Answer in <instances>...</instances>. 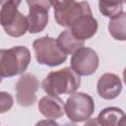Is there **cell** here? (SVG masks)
<instances>
[{
  "instance_id": "cell-10",
  "label": "cell",
  "mask_w": 126,
  "mask_h": 126,
  "mask_svg": "<svg viewBox=\"0 0 126 126\" xmlns=\"http://www.w3.org/2000/svg\"><path fill=\"white\" fill-rule=\"evenodd\" d=\"M97 21L93 16L92 12L85 13L81 15L70 27V31L75 37L85 41L93 37L97 32Z\"/></svg>"
},
{
  "instance_id": "cell-14",
  "label": "cell",
  "mask_w": 126,
  "mask_h": 126,
  "mask_svg": "<svg viewBox=\"0 0 126 126\" xmlns=\"http://www.w3.org/2000/svg\"><path fill=\"white\" fill-rule=\"evenodd\" d=\"M125 116L126 114L122 109L110 106L102 109L98 113L96 119L100 126H119Z\"/></svg>"
},
{
  "instance_id": "cell-6",
  "label": "cell",
  "mask_w": 126,
  "mask_h": 126,
  "mask_svg": "<svg viewBox=\"0 0 126 126\" xmlns=\"http://www.w3.org/2000/svg\"><path fill=\"white\" fill-rule=\"evenodd\" d=\"M94 111L93 97L85 93L72 94L65 102V113L74 123L87 121Z\"/></svg>"
},
{
  "instance_id": "cell-21",
  "label": "cell",
  "mask_w": 126,
  "mask_h": 126,
  "mask_svg": "<svg viewBox=\"0 0 126 126\" xmlns=\"http://www.w3.org/2000/svg\"><path fill=\"white\" fill-rule=\"evenodd\" d=\"M119 126H126V116L122 119V121H121V123H120Z\"/></svg>"
},
{
  "instance_id": "cell-20",
  "label": "cell",
  "mask_w": 126,
  "mask_h": 126,
  "mask_svg": "<svg viewBox=\"0 0 126 126\" xmlns=\"http://www.w3.org/2000/svg\"><path fill=\"white\" fill-rule=\"evenodd\" d=\"M123 81H124V83L126 85V67L124 68V71H123Z\"/></svg>"
},
{
  "instance_id": "cell-1",
  "label": "cell",
  "mask_w": 126,
  "mask_h": 126,
  "mask_svg": "<svg viewBox=\"0 0 126 126\" xmlns=\"http://www.w3.org/2000/svg\"><path fill=\"white\" fill-rule=\"evenodd\" d=\"M80 86L81 78L71 67L50 72L41 83L43 91L48 95L53 96L67 94H72Z\"/></svg>"
},
{
  "instance_id": "cell-2",
  "label": "cell",
  "mask_w": 126,
  "mask_h": 126,
  "mask_svg": "<svg viewBox=\"0 0 126 126\" xmlns=\"http://www.w3.org/2000/svg\"><path fill=\"white\" fill-rule=\"evenodd\" d=\"M31 63V51L20 45L0 50V75L2 78L23 74Z\"/></svg>"
},
{
  "instance_id": "cell-3",
  "label": "cell",
  "mask_w": 126,
  "mask_h": 126,
  "mask_svg": "<svg viewBox=\"0 0 126 126\" xmlns=\"http://www.w3.org/2000/svg\"><path fill=\"white\" fill-rule=\"evenodd\" d=\"M21 1L9 0L2 2L0 23L6 33L13 37H20L29 31L28 19L19 10Z\"/></svg>"
},
{
  "instance_id": "cell-12",
  "label": "cell",
  "mask_w": 126,
  "mask_h": 126,
  "mask_svg": "<svg viewBox=\"0 0 126 126\" xmlns=\"http://www.w3.org/2000/svg\"><path fill=\"white\" fill-rule=\"evenodd\" d=\"M37 107L44 117L53 120L60 118L65 113V104L58 96L48 94L42 96L37 103Z\"/></svg>"
},
{
  "instance_id": "cell-16",
  "label": "cell",
  "mask_w": 126,
  "mask_h": 126,
  "mask_svg": "<svg viewBox=\"0 0 126 126\" xmlns=\"http://www.w3.org/2000/svg\"><path fill=\"white\" fill-rule=\"evenodd\" d=\"M123 3L121 1H106V0H100L98 2V9L99 12L107 18H114L121 14L123 11L122 7Z\"/></svg>"
},
{
  "instance_id": "cell-22",
  "label": "cell",
  "mask_w": 126,
  "mask_h": 126,
  "mask_svg": "<svg viewBox=\"0 0 126 126\" xmlns=\"http://www.w3.org/2000/svg\"><path fill=\"white\" fill-rule=\"evenodd\" d=\"M62 126H78V125L75 124V123H65V124L62 125Z\"/></svg>"
},
{
  "instance_id": "cell-8",
  "label": "cell",
  "mask_w": 126,
  "mask_h": 126,
  "mask_svg": "<svg viewBox=\"0 0 126 126\" xmlns=\"http://www.w3.org/2000/svg\"><path fill=\"white\" fill-rule=\"evenodd\" d=\"M71 68L79 76L93 75L99 64L97 53L91 47H81L71 57Z\"/></svg>"
},
{
  "instance_id": "cell-13",
  "label": "cell",
  "mask_w": 126,
  "mask_h": 126,
  "mask_svg": "<svg viewBox=\"0 0 126 126\" xmlns=\"http://www.w3.org/2000/svg\"><path fill=\"white\" fill-rule=\"evenodd\" d=\"M56 40L59 48L65 54H74L78 49L83 47L85 44V41L75 37L69 29L62 31L58 34Z\"/></svg>"
},
{
  "instance_id": "cell-17",
  "label": "cell",
  "mask_w": 126,
  "mask_h": 126,
  "mask_svg": "<svg viewBox=\"0 0 126 126\" xmlns=\"http://www.w3.org/2000/svg\"><path fill=\"white\" fill-rule=\"evenodd\" d=\"M13 103H14V99L10 94L6 92L0 93V112L1 113H4L10 110L11 107L13 106Z\"/></svg>"
},
{
  "instance_id": "cell-7",
  "label": "cell",
  "mask_w": 126,
  "mask_h": 126,
  "mask_svg": "<svg viewBox=\"0 0 126 126\" xmlns=\"http://www.w3.org/2000/svg\"><path fill=\"white\" fill-rule=\"evenodd\" d=\"M29 14L27 16L29 32L37 33L42 32L48 24V12L51 8V1L28 0Z\"/></svg>"
},
{
  "instance_id": "cell-11",
  "label": "cell",
  "mask_w": 126,
  "mask_h": 126,
  "mask_svg": "<svg viewBox=\"0 0 126 126\" xmlns=\"http://www.w3.org/2000/svg\"><path fill=\"white\" fill-rule=\"evenodd\" d=\"M96 91L100 97L104 99L116 98L122 91V83L120 78L113 73L102 74L96 85Z\"/></svg>"
},
{
  "instance_id": "cell-4",
  "label": "cell",
  "mask_w": 126,
  "mask_h": 126,
  "mask_svg": "<svg viewBox=\"0 0 126 126\" xmlns=\"http://www.w3.org/2000/svg\"><path fill=\"white\" fill-rule=\"evenodd\" d=\"M34 56L36 61L41 65L55 67L64 63L67 59L65 54L58 46L56 38L45 35L36 38L32 42Z\"/></svg>"
},
{
  "instance_id": "cell-9",
  "label": "cell",
  "mask_w": 126,
  "mask_h": 126,
  "mask_svg": "<svg viewBox=\"0 0 126 126\" xmlns=\"http://www.w3.org/2000/svg\"><path fill=\"white\" fill-rule=\"evenodd\" d=\"M17 102L23 107H30L36 102V92L39 90L37 78L31 73L23 74L15 86Z\"/></svg>"
},
{
  "instance_id": "cell-18",
  "label": "cell",
  "mask_w": 126,
  "mask_h": 126,
  "mask_svg": "<svg viewBox=\"0 0 126 126\" xmlns=\"http://www.w3.org/2000/svg\"><path fill=\"white\" fill-rule=\"evenodd\" d=\"M34 126H60V125L53 119H43V120H39Z\"/></svg>"
},
{
  "instance_id": "cell-19",
  "label": "cell",
  "mask_w": 126,
  "mask_h": 126,
  "mask_svg": "<svg viewBox=\"0 0 126 126\" xmlns=\"http://www.w3.org/2000/svg\"><path fill=\"white\" fill-rule=\"evenodd\" d=\"M84 126H100V125L97 122V119L96 118H90V119H88L85 122Z\"/></svg>"
},
{
  "instance_id": "cell-15",
  "label": "cell",
  "mask_w": 126,
  "mask_h": 126,
  "mask_svg": "<svg viewBox=\"0 0 126 126\" xmlns=\"http://www.w3.org/2000/svg\"><path fill=\"white\" fill-rule=\"evenodd\" d=\"M108 32L110 35L119 41L126 40V12L110 19L108 23Z\"/></svg>"
},
{
  "instance_id": "cell-5",
  "label": "cell",
  "mask_w": 126,
  "mask_h": 126,
  "mask_svg": "<svg viewBox=\"0 0 126 126\" xmlns=\"http://www.w3.org/2000/svg\"><path fill=\"white\" fill-rule=\"evenodd\" d=\"M51 5L54 9V19L56 23L61 27L69 29L81 15L92 12L90 4L86 1H51Z\"/></svg>"
}]
</instances>
